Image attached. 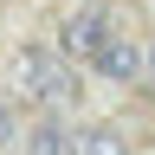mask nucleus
Listing matches in <instances>:
<instances>
[{"mask_svg":"<svg viewBox=\"0 0 155 155\" xmlns=\"http://www.w3.org/2000/svg\"><path fill=\"white\" fill-rule=\"evenodd\" d=\"M19 78H26V91L39 97V104H71L78 97V78L58 65L52 52H19Z\"/></svg>","mask_w":155,"mask_h":155,"instance_id":"obj_1","label":"nucleus"},{"mask_svg":"<svg viewBox=\"0 0 155 155\" xmlns=\"http://www.w3.org/2000/svg\"><path fill=\"white\" fill-rule=\"evenodd\" d=\"M110 39V19L97 13V7H84V13H71L65 19V32H58V45H65L71 58H97V45Z\"/></svg>","mask_w":155,"mask_h":155,"instance_id":"obj_2","label":"nucleus"},{"mask_svg":"<svg viewBox=\"0 0 155 155\" xmlns=\"http://www.w3.org/2000/svg\"><path fill=\"white\" fill-rule=\"evenodd\" d=\"M91 65H97V71H104V78H110V84H129V78H136V71H142V52H136V45H129V39H123V32H110V39H104V45H97V58H91Z\"/></svg>","mask_w":155,"mask_h":155,"instance_id":"obj_3","label":"nucleus"},{"mask_svg":"<svg viewBox=\"0 0 155 155\" xmlns=\"http://www.w3.org/2000/svg\"><path fill=\"white\" fill-rule=\"evenodd\" d=\"M78 155H129V136L97 123V129H78Z\"/></svg>","mask_w":155,"mask_h":155,"instance_id":"obj_4","label":"nucleus"},{"mask_svg":"<svg viewBox=\"0 0 155 155\" xmlns=\"http://www.w3.org/2000/svg\"><path fill=\"white\" fill-rule=\"evenodd\" d=\"M26 155H78V136H71V129H58V123H45V129H32V136H26Z\"/></svg>","mask_w":155,"mask_h":155,"instance_id":"obj_5","label":"nucleus"},{"mask_svg":"<svg viewBox=\"0 0 155 155\" xmlns=\"http://www.w3.org/2000/svg\"><path fill=\"white\" fill-rule=\"evenodd\" d=\"M0 142H13V110L0 104Z\"/></svg>","mask_w":155,"mask_h":155,"instance_id":"obj_6","label":"nucleus"},{"mask_svg":"<svg viewBox=\"0 0 155 155\" xmlns=\"http://www.w3.org/2000/svg\"><path fill=\"white\" fill-rule=\"evenodd\" d=\"M149 65H155V52H149Z\"/></svg>","mask_w":155,"mask_h":155,"instance_id":"obj_7","label":"nucleus"}]
</instances>
